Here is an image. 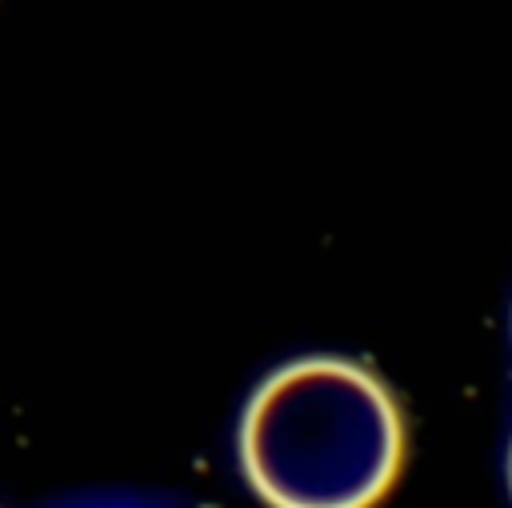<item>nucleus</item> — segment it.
Segmentation results:
<instances>
[{
  "instance_id": "nucleus-1",
  "label": "nucleus",
  "mask_w": 512,
  "mask_h": 508,
  "mask_svg": "<svg viewBox=\"0 0 512 508\" xmlns=\"http://www.w3.org/2000/svg\"><path fill=\"white\" fill-rule=\"evenodd\" d=\"M400 460V404L340 356L276 368L240 416V468L268 508H376Z\"/></svg>"
},
{
  "instance_id": "nucleus-2",
  "label": "nucleus",
  "mask_w": 512,
  "mask_h": 508,
  "mask_svg": "<svg viewBox=\"0 0 512 508\" xmlns=\"http://www.w3.org/2000/svg\"><path fill=\"white\" fill-rule=\"evenodd\" d=\"M508 472H512V460H508Z\"/></svg>"
}]
</instances>
